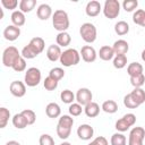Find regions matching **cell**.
Listing matches in <instances>:
<instances>
[{
    "mask_svg": "<svg viewBox=\"0 0 145 145\" xmlns=\"http://www.w3.org/2000/svg\"><path fill=\"white\" fill-rule=\"evenodd\" d=\"M52 24H53V27L57 31H59V33L66 32L68 29V27H69L68 14L62 9L56 10L54 14L52 15Z\"/></svg>",
    "mask_w": 145,
    "mask_h": 145,
    "instance_id": "obj_1",
    "label": "cell"
},
{
    "mask_svg": "<svg viewBox=\"0 0 145 145\" xmlns=\"http://www.w3.org/2000/svg\"><path fill=\"white\" fill-rule=\"evenodd\" d=\"M79 60H80V54L76 49H67L61 53L60 57V62L65 67L75 66L79 62Z\"/></svg>",
    "mask_w": 145,
    "mask_h": 145,
    "instance_id": "obj_2",
    "label": "cell"
},
{
    "mask_svg": "<svg viewBox=\"0 0 145 145\" xmlns=\"http://www.w3.org/2000/svg\"><path fill=\"white\" fill-rule=\"evenodd\" d=\"M79 34L85 42L92 43L96 40V35H97L96 27L92 23H84L79 28Z\"/></svg>",
    "mask_w": 145,
    "mask_h": 145,
    "instance_id": "obj_3",
    "label": "cell"
},
{
    "mask_svg": "<svg viewBox=\"0 0 145 145\" xmlns=\"http://www.w3.org/2000/svg\"><path fill=\"white\" fill-rule=\"evenodd\" d=\"M41 77H42V75H41L40 69L36 67H31L25 72V78H24L25 85H27L29 87L37 86L41 82Z\"/></svg>",
    "mask_w": 145,
    "mask_h": 145,
    "instance_id": "obj_4",
    "label": "cell"
},
{
    "mask_svg": "<svg viewBox=\"0 0 145 145\" xmlns=\"http://www.w3.org/2000/svg\"><path fill=\"white\" fill-rule=\"evenodd\" d=\"M120 12V3L118 0H105L103 7V14L106 18H117Z\"/></svg>",
    "mask_w": 145,
    "mask_h": 145,
    "instance_id": "obj_5",
    "label": "cell"
},
{
    "mask_svg": "<svg viewBox=\"0 0 145 145\" xmlns=\"http://www.w3.org/2000/svg\"><path fill=\"white\" fill-rule=\"evenodd\" d=\"M22 54L18 52L17 48L15 46H8L5 49L2 53V63L6 67H12L15 61L20 57Z\"/></svg>",
    "mask_w": 145,
    "mask_h": 145,
    "instance_id": "obj_6",
    "label": "cell"
},
{
    "mask_svg": "<svg viewBox=\"0 0 145 145\" xmlns=\"http://www.w3.org/2000/svg\"><path fill=\"white\" fill-rule=\"evenodd\" d=\"M136 122V116L134 113H127L116 122V129L120 133L127 131Z\"/></svg>",
    "mask_w": 145,
    "mask_h": 145,
    "instance_id": "obj_7",
    "label": "cell"
},
{
    "mask_svg": "<svg viewBox=\"0 0 145 145\" xmlns=\"http://www.w3.org/2000/svg\"><path fill=\"white\" fill-rule=\"evenodd\" d=\"M145 138V130L142 127H134L129 133L128 145H143Z\"/></svg>",
    "mask_w": 145,
    "mask_h": 145,
    "instance_id": "obj_8",
    "label": "cell"
},
{
    "mask_svg": "<svg viewBox=\"0 0 145 145\" xmlns=\"http://www.w3.org/2000/svg\"><path fill=\"white\" fill-rule=\"evenodd\" d=\"M92 92L86 88V87H83V88H79L76 93V101L77 103H79L80 105H86L88 103L92 102Z\"/></svg>",
    "mask_w": 145,
    "mask_h": 145,
    "instance_id": "obj_9",
    "label": "cell"
},
{
    "mask_svg": "<svg viewBox=\"0 0 145 145\" xmlns=\"http://www.w3.org/2000/svg\"><path fill=\"white\" fill-rule=\"evenodd\" d=\"M9 89H10V93L16 96V97H23L26 93V86L23 82H19V80H14L11 82L10 86H9Z\"/></svg>",
    "mask_w": 145,
    "mask_h": 145,
    "instance_id": "obj_10",
    "label": "cell"
},
{
    "mask_svg": "<svg viewBox=\"0 0 145 145\" xmlns=\"http://www.w3.org/2000/svg\"><path fill=\"white\" fill-rule=\"evenodd\" d=\"M80 54H82V59L85 62H93L96 59V51L93 46L91 45H84L80 50Z\"/></svg>",
    "mask_w": 145,
    "mask_h": 145,
    "instance_id": "obj_11",
    "label": "cell"
},
{
    "mask_svg": "<svg viewBox=\"0 0 145 145\" xmlns=\"http://www.w3.org/2000/svg\"><path fill=\"white\" fill-rule=\"evenodd\" d=\"M93 134H94V129L93 127H91L87 123H84V125H80L78 128H77V135L80 139L83 140H88L93 137Z\"/></svg>",
    "mask_w": 145,
    "mask_h": 145,
    "instance_id": "obj_12",
    "label": "cell"
},
{
    "mask_svg": "<svg viewBox=\"0 0 145 145\" xmlns=\"http://www.w3.org/2000/svg\"><path fill=\"white\" fill-rule=\"evenodd\" d=\"M20 35V28L15 25H8L3 29V36L8 41H15Z\"/></svg>",
    "mask_w": 145,
    "mask_h": 145,
    "instance_id": "obj_13",
    "label": "cell"
},
{
    "mask_svg": "<svg viewBox=\"0 0 145 145\" xmlns=\"http://www.w3.org/2000/svg\"><path fill=\"white\" fill-rule=\"evenodd\" d=\"M101 3L96 0H92L89 2H87L86 5V8H85V11H86V15L89 16V17H95L100 14L101 11Z\"/></svg>",
    "mask_w": 145,
    "mask_h": 145,
    "instance_id": "obj_14",
    "label": "cell"
},
{
    "mask_svg": "<svg viewBox=\"0 0 145 145\" xmlns=\"http://www.w3.org/2000/svg\"><path fill=\"white\" fill-rule=\"evenodd\" d=\"M36 15L37 17L41 19V20H46L48 18L51 17L52 15V9L51 7L48 5V3H42L37 7V10H36Z\"/></svg>",
    "mask_w": 145,
    "mask_h": 145,
    "instance_id": "obj_15",
    "label": "cell"
},
{
    "mask_svg": "<svg viewBox=\"0 0 145 145\" xmlns=\"http://www.w3.org/2000/svg\"><path fill=\"white\" fill-rule=\"evenodd\" d=\"M113 51H114V54L116 56H119V54H126L129 50V44L127 41L125 40H118L113 43V46H112Z\"/></svg>",
    "mask_w": 145,
    "mask_h": 145,
    "instance_id": "obj_16",
    "label": "cell"
},
{
    "mask_svg": "<svg viewBox=\"0 0 145 145\" xmlns=\"http://www.w3.org/2000/svg\"><path fill=\"white\" fill-rule=\"evenodd\" d=\"M61 53H62V52H61L60 46H59V45H54V44L50 45V46L48 48V50H46V57H48V59H49L50 61H52V62H54V61H57V60H60Z\"/></svg>",
    "mask_w": 145,
    "mask_h": 145,
    "instance_id": "obj_17",
    "label": "cell"
},
{
    "mask_svg": "<svg viewBox=\"0 0 145 145\" xmlns=\"http://www.w3.org/2000/svg\"><path fill=\"white\" fill-rule=\"evenodd\" d=\"M45 113H46V116L49 118H58L60 116V113H61V109H60V106H59L58 103L51 102V103H49L46 105Z\"/></svg>",
    "mask_w": 145,
    "mask_h": 145,
    "instance_id": "obj_18",
    "label": "cell"
},
{
    "mask_svg": "<svg viewBox=\"0 0 145 145\" xmlns=\"http://www.w3.org/2000/svg\"><path fill=\"white\" fill-rule=\"evenodd\" d=\"M28 45L37 53V54H40L43 50H44V46H45V42H44V40L42 39V37H33L31 41H29V43H28Z\"/></svg>",
    "mask_w": 145,
    "mask_h": 145,
    "instance_id": "obj_19",
    "label": "cell"
},
{
    "mask_svg": "<svg viewBox=\"0 0 145 145\" xmlns=\"http://www.w3.org/2000/svg\"><path fill=\"white\" fill-rule=\"evenodd\" d=\"M84 112H85V114H86L87 117L94 118V117H96V116L100 113V106H99L97 103H95V102L92 101L91 103H88V104L85 105Z\"/></svg>",
    "mask_w": 145,
    "mask_h": 145,
    "instance_id": "obj_20",
    "label": "cell"
},
{
    "mask_svg": "<svg viewBox=\"0 0 145 145\" xmlns=\"http://www.w3.org/2000/svg\"><path fill=\"white\" fill-rule=\"evenodd\" d=\"M99 56H100V58H101L102 60L109 61V60H111V59L113 58L114 51H113L112 46L103 45V46H101V49H100V51H99Z\"/></svg>",
    "mask_w": 145,
    "mask_h": 145,
    "instance_id": "obj_21",
    "label": "cell"
},
{
    "mask_svg": "<svg viewBox=\"0 0 145 145\" xmlns=\"http://www.w3.org/2000/svg\"><path fill=\"white\" fill-rule=\"evenodd\" d=\"M10 18H11L12 24H14L15 26H17V27L23 26V25L25 24V19H26L24 12H22L20 10H15V11H12Z\"/></svg>",
    "mask_w": 145,
    "mask_h": 145,
    "instance_id": "obj_22",
    "label": "cell"
},
{
    "mask_svg": "<svg viewBox=\"0 0 145 145\" xmlns=\"http://www.w3.org/2000/svg\"><path fill=\"white\" fill-rule=\"evenodd\" d=\"M129 94L138 105H140L145 102V91L143 88H140V87L134 88V91H131Z\"/></svg>",
    "mask_w": 145,
    "mask_h": 145,
    "instance_id": "obj_23",
    "label": "cell"
},
{
    "mask_svg": "<svg viewBox=\"0 0 145 145\" xmlns=\"http://www.w3.org/2000/svg\"><path fill=\"white\" fill-rule=\"evenodd\" d=\"M12 125L17 128V129H24L28 123H27V120L25 119V117L20 113H16L14 117H12Z\"/></svg>",
    "mask_w": 145,
    "mask_h": 145,
    "instance_id": "obj_24",
    "label": "cell"
},
{
    "mask_svg": "<svg viewBox=\"0 0 145 145\" xmlns=\"http://www.w3.org/2000/svg\"><path fill=\"white\" fill-rule=\"evenodd\" d=\"M56 41H57V44H58L59 46H67V45L70 44L71 37H70L69 33H67V32H61V33H59V34L57 35Z\"/></svg>",
    "mask_w": 145,
    "mask_h": 145,
    "instance_id": "obj_25",
    "label": "cell"
},
{
    "mask_svg": "<svg viewBox=\"0 0 145 145\" xmlns=\"http://www.w3.org/2000/svg\"><path fill=\"white\" fill-rule=\"evenodd\" d=\"M127 72H128V75L130 77L139 75V74H143V66L139 62H131L127 67Z\"/></svg>",
    "mask_w": 145,
    "mask_h": 145,
    "instance_id": "obj_26",
    "label": "cell"
},
{
    "mask_svg": "<svg viewBox=\"0 0 145 145\" xmlns=\"http://www.w3.org/2000/svg\"><path fill=\"white\" fill-rule=\"evenodd\" d=\"M114 32L118 35H126L129 32V25L125 20H119L114 25Z\"/></svg>",
    "mask_w": 145,
    "mask_h": 145,
    "instance_id": "obj_27",
    "label": "cell"
},
{
    "mask_svg": "<svg viewBox=\"0 0 145 145\" xmlns=\"http://www.w3.org/2000/svg\"><path fill=\"white\" fill-rule=\"evenodd\" d=\"M36 0H22L19 2V9L22 12H29L34 9Z\"/></svg>",
    "mask_w": 145,
    "mask_h": 145,
    "instance_id": "obj_28",
    "label": "cell"
},
{
    "mask_svg": "<svg viewBox=\"0 0 145 145\" xmlns=\"http://www.w3.org/2000/svg\"><path fill=\"white\" fill-rule=\"evenodd\" d=\"M102 110L106 113H114L118 110V104L113 100H108L102 103Z\"/></svg>",
    "mask_w": 145,
    "mask_h": 145,
    "instance_id": "obj_29",
    "label": "cell"
},
{
    "mask_svg": "<svg viewBox=\"0 0 145 145\" xmlns=\"http://www.w3.org/2000/svg\"><path fill=\"white\" fill-rule=\"evenodd\" d=\"M133 20L135 24L145 27V10H143V9L136 10L133 15Z\"/></svg>",
    "mask_w": 145,
    "mask_h": 145,
    "instance_id": "obj_30",
    "label": "cell"
},
{
    "mask_svg": "<svg viewBox=\"0 0 145 145\" xmlns=\"http://www.w3.org/2000/svg\"><path fill=\"white\" fill-rule=\"evenodd\" d=\"M75 94L70 91V89H65L60 93V99L63 103H67V104H71L75 100Z\"/></svg>",
    "mask_w": 145,
    "mask_h": 145,
    "instance_id": "obj_31",
    "label": "cell"
},
{
    "mask_svg": "<svg viewBox=\"0 0 145 145\" xmlns=\"http://www.w3.org/2000/svg\"><path fill=\"white\" fill-rule=\"evenodd\" d=\"M10 118V111L6 108H0V128H5Z\"/></svg>",
    "mask_w": 145,
    "mask_h": 145,
    "instance_id": "obj_32",
    "label": "cell"
},
{
    "mask_svg": "<svg viewBox=\"0 0 145 145\" xmlns=\"http://www.w3.org/2000/svg\"><path fill=\"white\" fill-rule=\"evenodd\" d=\"M72 125H74V119H72V118H71L70 116L63 114V116H62L61 118H59V121H58V126L71 129Z\"/></svg>",
    "mask_w": 145,
    "mask_h": 145,
    "instance_id": "obj_33",
    "label": "cell"
},
{
    "mask_svg": "<svg viewBox=\"0 0 145 145\" xmlns=\"http://www.w3.org/2000/svg\"><path fill=\"white\" fill-rule=\"evenodd\" d=\"M127 65V57L126 54H119L116 56L113 59V66L117 69H122L125 66Z\"/></svg>",
    "mask_w": 145,
    "mask_h": 145,
    "instance_id": "obj_34",
    "label": "cell"
},
{
    "mask_svg": "<svg viewBox=\"0 0 145 145\" xmlns=\"http://www.w3.org/2000/svg\"><path fill=\"white\" fill-rule=\"evenodd\" d=\"M111 145H126V136L121 133H116L111 136Z\"/></svg>",
    "mask_w": 145,
    "mask_h": 145,
    "instance_id": "obj_35",
    "label": "cell"
},
{
    "mask_svg": "<svg viewBox=\"0 0 145 145\" xmlns=\"http://www.w3.org/2000/svg\"><path fill=\"white\" fill-rule=\"evenodd\" d=\"M130 83L131 85L135 87V88H138V87H142L145 83V76L144 74H139V75H136V76H131L130 77Z\"/></svg>",
    "mask_w": 145,
    "mask_h": 145,
    "instance_id": "obj_36",
    "label": "cell"
},
{
    "mask_svg": "<svg viewBox=\"0 0 145 145\" xmlns=\"http://www.w3.org/2000/svg\"><path fill=\"white\" fill-rule=\"evenodd\" d=\"M49 76H50L51 78H53L54 80L59 82V80L65 76V71H63V69L60 68V67H54V68H52V69L50 70Z\"/></svg>",
    "mask_w": 145,
    "mask_h": 145,
    "instance_id": "obj_37",
    "label": "cell"
},
{
    "mask_svg": "<svg viewBox=\"0 0 145 145\" xmlns=\"http://www.w3.org/2000/svg\"><path fill=\"white\" fill-rule=\"evenodd\" d=\"M20 54H22V57H23V58H25V59H34L35 57H37V56H39V54H37V53H36V52H35V51H34V50H33L28 44H27L26 46H24V48H23V50H22V53H20Z\"/></svg>",
    "mask_w": 145,
    "mask_h": 145,
    "instance_id": "obj_38",
    "label": "cell"
},
{
    "mask_svg": "<svg viewBox=\"0 0 145 145\" xmlns=\"http://www.w3.org/2000/svg\"><path fill=\"white\" fill-rule=\"evenodd\" d=\"M15 71H18V72H20V71H24L25 69H26V61H25V58H23L22 56L15 61V63L12 65V67H11Z\"/></svg>",
    "mask_w": 145,
    "mask_h": 145,
    "instance_id": "obj_39",
    "label": "cell"
},
{
    "mask_svg": "<svg viewBox=\"0 0 145 145\" xmlns=\"http://www.w3.org/2000/svg\"><path fill=\"white\" fill-rule=\"evenodd\" d=\"M22 114L25 117V119L27 120V123H28V125H33V123L35 122V120H36V114H35V112H34L33 110H31V109H25V110H23V111H22Z\"/></svg>",
    "mask_w": 145,
    "mask_h": 145,
    "instance_id": "obj_40",
    "label": "cell"
},
{
    "mask_svg": "<svg viewBox=\"0 0 145 145\" xmlns=\"http://www.w3.org/2000/svg\"><path fill=\"white\" fill-rule=\"evenodd\" d=\"M43 85H44V88L48 89V91H54L57 87H58V82L54 80L53 78H51L50 76H48L44 82H43Z\"/></svg>",
    "mask_w": 145,
    "mask_h": 145,
    "instance_id": "obj_41",
    "label": "cell"
},
{
    "mask_svg": "<svg viewBox=\"0 0 145 145\" xmlns=\"http://www.w3.org/2000/svg\"><path fill=\"white\" fill-rule=\"evenodd\" d=\"M137 6H138L137 0H125L122 2V7L126 11H133L137 8Z\"/></svg>",
    "mask_w": 145,
    "mask_h": 145,
    "instance_id": "obj_42",
    "label": "cell"
},
{
    "mask_svg": "<svg viewBox=\"0 0 145 145\" xmlns=\"http://www.w3.org/2000/svg\"><path fill=\"white\" fill-rule=\"evenodd\" d=\"M70 133H71V129L57 126V135H58L61 139H67V138L70 136Z\"/></svg>",
    "mask_w": 145,
    "mask_h": 145,
    "instance_id": "obj_43",
    "label": "cell"
},
{
    "mask_svg": "<svg viewBox=\"0 0 145 145\" xmlns=\"http://www.w3.org/2000/svg\"><path fill=\"white\" fill-rule=\"evenodd\" d=\"M83 111V108L79 103H71L70 106H69V113L72 116V117H77L82 113Z\"/></svg>",
    "mask_w": 145,
    "mask_h": 145,
    "instance_id": "obj_44",
    "label": "cell"
},
{
    "mask_svg": "<svg viewBox=\"0 0 145 145\" xmlns=\"http://www.w3.org/2000/svg\"><path fill=\"white\" fill-rule=\"evenodd\" d=\"M123 104H125L127 108H129V109H136V108L139 106V105L135 102V100L130 96V94H127V95L123 97Z\"/></svg>",
    "mask_w": 145,
    "mask_h": 145,
    "instance_id": "obj_45",
    "label": "cell"
},
{
    "mask_svg": "<svg viewBox=\"0 0 145 145\" xmlns=\"http://www.w3.org/2000/svg\"><path fill=\"white\" fill-rule=\"evenodd\" d=\"M39 143H40V145H54L53 138L50 135H48V134L41 135L40 139H39Z\"/></svg>",
    "mask_w": 145,
    "mask_h": 145,
    "instance_id": "obj_46",
    "label": "cell"
},
{
    "mask_svg": "<svg viewBox=\"0 0 145 145\" xmlns=\"http://www.w3.org/2000/svg\"><path fill=\"white\" fill-rule=\"evenodd\" d=\"M1 5L6 8V9H16V7L18 6V1L17 0H1Z\"/></svg>",
    "mask_w": 145,
    "mask_h": 145,
    "instance_id": "obj_47",
    "label": "cell"
},
{
    "mask_svg": "<svg viewBox=\"0 0 145 145\" xmlns=\"http://www.w3.org/2000/svg\"><path fill=\"white\" fill-rule=\"evenodd\" d=\"M88 145H109V143H108V140H106L105 137L99 136V137H96L94 140H92Z\"/></svg>",
    "mask_w": 145,
    "mask_h": 145,
    "instance_id": "obj_48",
    "label": "cell"
},
{
    "mask_svg": "<svg viewBox=\"0 0 145 145\" xmlns=\"http://www.w3.org/2000/svg\"><path fill=\"white\" fill-rule=\"evenodd\" d=\"M6 145H20L18 142H16V140H9Z\"/></svg>",
    "mask_w": 145,
    "mask_h": 145,
    "instance_id": "obj_49",
    "label": "cell"
},
{
    "mask_svg": "<svg viewBox=\"0 0 145 145\" xmlns=\"http://www.w3.org/2000/svg\"><path fill=\"white\" fill-rule=\"evenodd\" d=\"M142 59H143V61H145V50H143V52H142Z\"/></svg>",
    "mask_w": 145,
    "mask_h": 145,
    "instance_id": "obj_50",
    "label": "cell"
},
{
    "mask_svg": "<svg viewBox=\"0 0 145 145\" xmlns=\"http://www.w3.org/2000/svg\"><path fill=\"white\" fill-rule=\"evenodd\" d=\"M3 17V11H2V9H0V19Z\"/></svg>",
    "mask_w": 145,
    "mask_h": 145,
    "instance_id": "obj_51",
    "label": "cell"
},
{
    "mask_svg": "<svg viewBox=\"0 0 145 145\" xmlns=\"http://www.w3.org/2000/svg\"><path fill=\"white\" fill-rule=\"evenodd\" d=\"M60 145H71L70 143H68V142H63V143H61Z\"/></svg>",
    "mask_w": 145,
    "mask_h": 145,
    "instance_id": "obj_52",
    "label": "cell"
}]
</instances>
